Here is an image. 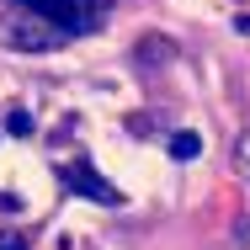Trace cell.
Listing matches in <instances>:
<instances>
[{
    "label": "cell",
    "mask_w": 250,
    "mask_h": 250,
    "mask_svg": "<svg viewBox=\"0 0 250 250\" xmlns=\"http://www.w3.org/2000/svg\"><path fill=\"white\" fill-rule=\"evenodd\" d=\"M0 250H27V245H21V234H0Z\"/></svg>",
    "instance_id": "obj_5"
},
{
    "label": "cell",
    "mask_w": 250,
    "mask_h": 250,
    "mask_svg": "<svg viewBox=\"0 0 250 250\" xmlns=\"http://www.w3.org/2000/svg\"><path fill=\"white\" fill-rule=\"evenodd\" d=\"M234 165H240V176L250 181V133H240V144H234Z\"/></svg>",
    "instance_id": "obj_4"
},
{
    "label": "cell",
    "mask_w": 250,
    "mask_h": 250,
    "mask_svg": "<svg viewBox=\"0 0 250 250\" xmlns=\"http://www.w3.org/2000/svg\"><path fill=\"white\" fill-rule=\"evenodd\" d=\"M59 176H64V187H69V192H80V197L101 202V208H117V202H123V192H117L112 181H101L91 165H59Z\"/></svg>",
    "instance_id": "obj_2"
},
{
    "label": "cell",
    "mask_w": 250,
    "mask_h": 250,
    "mask_svg": "<svg viewBox=\"0 0 250 250\" xmlns=\"http://www.w3.org/2000/svg\"><path fill=\"white\" fill-rule=\"evenodd\" d=\"M16 5L32 11V16H43L64 38L69 32H96V21H101V0H16Z\"/></svg>",
    "instance_id": "obj_1"
},
{
    "label": "cell",
    "mask_w": 250,
    "mask_h": 250,
    "mask_svg": "<svg viewBox=\"0 0 250 250\" xmlns=\"http://www.w3.org/2000/svg\"><path fill=\"white\" fill-rule=\"evenodd\" d=\"M197 149H202L197 133H176L170 139V160H197Z\"/></svg>",
    "instance_id": "obj_3"
}]
</instances>
